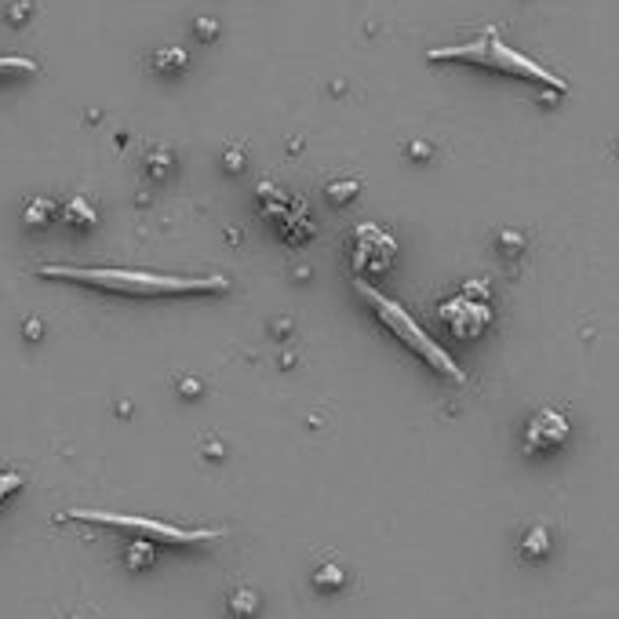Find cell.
<instances>
[{
    "mask_svg": "<svg viewBox=\"0 0 619 619\" xmlns=\"http://www.w3.org/2000/svg\"><path fill=\"white\" fill-rule=\"evenodd\" d=\"M551 554V528L547 525H532L521 535V558L525 561H543Z\"/></svg>",
    "mask_w": 619,
    "mask_h": 619,
    "instance_id": "8",
    "label": "cell"
},
{
    "mask_svg": "<svg viewBox=\"0 0 619 619\" xmlns=\"http://www.w3.org/2000/svg\"><path fill=\"white\" fill-rule=\"evenodd\" d=\"M255 605H259V598H255L252 591H237L234 598H229V608H234L237 615H252V612H255Z\"/></svg>",
    "mask_w": 619,
    "mask_h": 619,
    "instance_id": "15",
    "label": "cell"
},
{
    "mask_svg": "<svg viewBox=\"0 0 619 619\" xmlns=\"http://www.w3.org/2000/svg\"><path fill=\"white\" fill-rule=\"evenodd\" d=\"M62 219L73 222V226H92V222H95V208H92L84 197H73V201L62 208Z\"/></svg>",
    "mask_w": 619,
    "mask_h": 619,
    "instance_id": "10",
    "label": "cell"
},
{
    "mask_svg": "<svg viewBox=\"0 0 619 619\" xmlns=\"http://www.w3.org/2000/svg\"><path fill=\"white\" fill-rule=\"evenodd\" d=\"M427 59L430 62H467V66H478V69H492L499 76H518V81H532L539 88H551L554 95L568 92V84L561 81V76H554L547 66H539L535 59L510 48L499 36L495 26H485L474 41H462V44H452V48H430Z\"/></svg>",
    "mask_w": 619,
    "mask_h": 619,
    "instance_id": "2",
    "label": "cell"
},
{
    "mask_svg": "<svg viewBox=\"0 0 619 619\" xmlns=\"http://www.w3.org/2000/svg\"><path fill=\"white\" fill-rule=\"evenodd\" d=\"M36 277L44 281H66L95 288L106 295H125V299H182V295H222L229 281L222 274H157V269H128V266H59L44 262L36 266Z\"/></svg>",
    "mask_w": 619,
    "mask_h": 619,
    "instance_id": "1",
    "label": "cell"
},
{
    "mask_svg": "<svg viewBox=\"0 0 619 619\" xmlns=\"http://www.w3.org/2000/svg\"><path fill=\"white\" fill-rule=\"evenodd\" d=\"M354 288L365 295V302L372 306V314L379 318V325L390 332L401 346H408V350L419 358V361H427L434 372H441L445 379H452V382H467V372H462L459 365H455V358L445 350L441 342H434L430 335H427V328H422L408 310L401 306V302H394V299H386L382 292H375L368 281H354Z\"/></svg>",
    "mask_w": 619,
    "mask_h": 619,
    "instance_id": "3",
    "label": "cell"
},
{
    "mask_svg": "<svg viewBox=\"0 0 619 619\" xmlns=\"http://www.w3.org/2000/svg\"><path fill=\"white\" fill-rule=\"evenodd\" d=\"M495 245H499L502 259H518V255L525 252V234H518V229H502Z\"/></svg>",
    "mask_w": 619,
    "mask_h": 619,
    "instance_id": "13",
    "label": "cell"
},
{
    "mask_svg": "<svg viewBox=\"0 0 619 619\" xmlns=\"http://www.w3.org/2000/svg\"><path fill=\"white\" fill-rule=\"evenodd\" d=\"M59 521H84V525H106V528H121L135 532L146 543H172V547H201L222 535V528H179L172 521L157 518H142V514H113V510H62Z\"/></svg>",
    "mask_w": 619,
    "mask_h": 619,
    "instance_id": "4",
    "label": "cell"
},
{
    "mask_svg": "<svg viewBox=\"0 0 619 619\" xmlns=\"http://www.w3.org/2000/svg\"><path fill=\"white\" fill-rule=\"evenodd\" d=\"M146 565H153V547L146 539H135L128 547V568H146Z\"/></svg>",
    "mask_w": 619,
    "mask_h": 619,
    "instance_id": "14",
    "label": "cell"
},
{
    "mask_svg": "<svg viewBox=\"0 0 619 619\" xmlns=\"http://www.w3.org/2000/svg\"><path fill=\"white\" fill-rule=\"evenodd\" d=\"M358 193V182H342V186H332V197L335 201H346V197H354Z\"/></svg>",
    "mask_w": 619,
    "mask_h": 619,
    "instance_id": "17",
    "label": "cell"
},
{
    "mask_svg": "<svg viewBox=\"0 0 619 619\" xmlns=\"http://www.w3.org/2000/svg\"><path fill=\"white\" fill-rule=\"evenodd\" d=\"M438 318H441V325H445L455 339H462V342L478 339V335L492 325L488 285H485V281H470L462 292L448 295V299L438 306Z\"/></svg>",
    "mask_w": 619,
    "mask_h": 619,
    "instance_id": "5",
    "label": "cell"
},
{
    "mask_svg": "<svg viewBox=\"0 0 619 619\" xmlns=\"http://www.w3.org/2000/svg\"><path fill=\"white\" fill-rule=\"evenodd\" d=\"M350 266H354V281H365V277H379L386 269L394 266L398 259V241L390 229H382L379 222H361L354 234H350Z\"/></svg>",
    "mask_w": 619,
    "mask_h": 619,
    "instance_id": "6",
    "label": "cell"
},
{
    "mask_svg": "<svg viewBox=\"0 0 619 619\" xmlns=\"http://www.w3.org/2000/svg\"><path fill=\"white\" fill-rule=\"evenodd\" d=\"M314 583L325 591V583H332L328 591H335V587H342V568H335V565H328V568H321L318 575H314Z\"/></svg>",
    "mask_w": 619,
    "mask_h": 619,
    "instance_id": "16",
    "label": "cell"
},
{
    "mask_svg": "<svg viewBox=\"0 0 619 619\" xmlns=\"http://www.w3.org/2000/svg\"><path fill=\"white\" fill-rule=\"evenodd\" d=\"M36 62L22 59V55H0V81H12V76H33Z\"/></svg>",
    "mask_w": 619,
    "mask_h": 619,
    "instance_id": "9",
    "label": "cell"
},
{
    "mask_svg": "<svg viewBox=\"0 0 619 619\" xmlns=\"http://www.w3.org/2000/svg\"><path fill=\"white\" fill-rule=\"evenodd\" d=\"M182 66H186V52L182 48H165V52L153 55V69H161V73H175Z\"/></svg>",
    "mask_w": 619,
    "mask_h": 619,
    "instance_id": "12",
    "label": "cell"
},
{
    "mask_svg": "<svg viewBox=\"0 0 619 619\" xmlns=\"http://www.w3.org/2000/svg\"><path fill=\"white\" fill-rule=\"evenodd\" d=\"M568 438H572V427L558 408H539L525 422V452L528 455H551V452L565 448Z\"/></svg>",
    "mask_w": 619,
    "mask_h": 619,
    "instance_id": "7",
    "label": "cell"
},
{
    "mask_svg": "<svg viewBox=\"0 0 619 619\" xmlns=\"http://www.w3.org/2000/svg\"><path fill=\"white\" fill-rule=\"evenodd\" d=\"M55 215H59V208H55L52 201H44V197H36V201L26 205V222H29V226H44V222L55 219Z\"/></svg>",
    "mask_w": 619,
    "mask_h": 619,
    "instance_id": "11",
    "label": "cell"
}]
</instances>
